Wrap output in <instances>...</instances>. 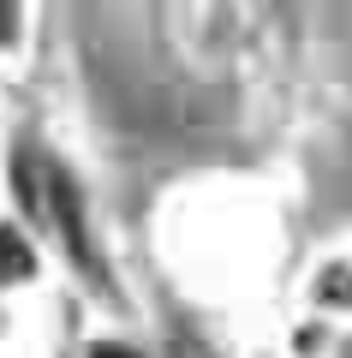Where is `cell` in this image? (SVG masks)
<instances>
[{"label": "cell", "instance_id": "5", "mask_svg": "<svg viewBox=\"0 0 352 358\" xmlns=\"http://www.w3.org/2000/svg\"><path fill=\"white\" fill-rule=\"evenodd\" d=\"M179 358H209V352H203L197 341H179Z\"/></svg>", "mask_w": 352, "mask_h": 358}, {"label": "cell", "instance_id": "2", "mask_svg": "<svg viewBox=\"0 0 352 358\" xmlns=\"http://www.w3.org/2000/svg\"><path fill=\"white\" fill-rule=\"evenodd\" d=\"M30 268H36L30 263V245L18 239L13 227H0V281H24Z\"/></svg>", "mask_w": 352, "mask_h": 358}, {"label": "cell", "instance_id": "3", "mask_svg": "<svg viewBox=\"0 0 352 358\" xmlns=\"http://www.w3.org/2000/svg\"><path fill=\"white\" fill-rule=\"evenodd\" d=\"M90 358H143V352H132V346H96Z\"/></svg>", "mask_w": 352, "mask_h": 358}, {"label": "cell", "instance_id": "1", "mask_svg": "<svg viewBox=\"0 0 352 358\" xmlns=\"http://www.w3.org/2000/svg\"><path fill=\"white\" fill-rule=\"evenodd\" d=\"M42 179H48V215H54V227H60V239H66V257H72V263L84 268L96 287H108V263H101L96 245H90L84 203H78V185L60 173V167H42Z\"/></svg>", "mask_w": 352, "mask_h": 358}, {"label": "cell", "instance_id": "4", "mask_svg": "<svg viewBox=\"0 0 352 358\" xmlns=\"http://www.w3.org/2000/svg\"><path fill=\"white\" fill-rule=\"evenodd\" d=\"M13 36V0H0V42Z\"/></svg>", "mask_w": 352, "mask_h": 358}]
</instances>
